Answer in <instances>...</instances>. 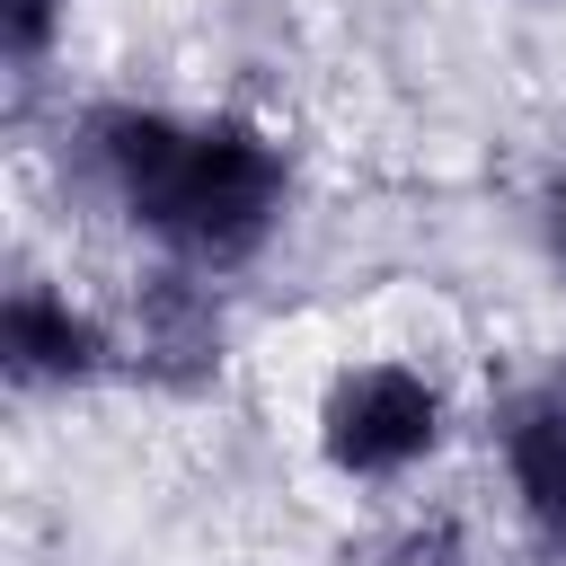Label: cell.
Here are the masks:
<instances>
[{
    "instance_id": "cell-1",
    "label": "cell",
    "mask_w": 566,
    "mask_h": 566,
    "mask_svg": "<svg viewBox=\"0 0 566 566\" xmlns=\"http://www.w3.org/2000/svg\"><path fill=\"white\" fill-rule=\"evenodd\" d=\"M88 159L115 186L124 221L150 230L195 274L248 265L274 239L283 195H292L283 142H265L248 115L177 124L159 106H106V115H88Z\"/></svg>"
},
{
    "instance_id": "cell-2",
    "label": "cell",
    "mask_w": 566,
    "mask_h": 566,
    "mask_svg": "<svg viewBox=\"0 0 566 566\" xmlns=\"http://www.w3.org/2000/svg\"><path fill=\"white\" fill-rule=\"evenodd\" d=\"M442 442V398L407 363H345L318 398V451L345 478H398Z\"/></svg>"
},
{
    "instance_id": "cell-3",
    "label": "cell",
    "mask_w": 566,
    "mask_h": 566,
    "mask_svg": "<svg viewBox=\"0 0 566 566\" xmlns=\"http://www.w3.org/2000/svg\"><path fill=\"white\" fill-rule=\"evenodd\" d=\"M106 354H115V336H106L71 292L18 283V292L0 301V371H9L18 389H80V380L106 371Z\"/></svg>"
},
{
    "instance_id": "cell-4",
    "label": "cell",
    "mask_w": 566,
    "mask_h": 566,
    "mask_svg": "<svg viewBox=\"0 0 566 566\" xmlns=\"http://www.w3.org/2000/svg\"><path fill=\"white\" fill-rule=\"evenodd\" d=\"M133 354L159 389H203L221 371V292L195 265H159L133 292Z\"/></svg>"
},
{
    "instance_id": "cell-5",
    "label": "cell",
    "mask_w": 566,
    "mask_h": 566,
    "mask_svg": "<svg viewBox=\"0 0 566 566\" xmlns=\"http://www.w3.org/2000/svg\"><path fill=\"white\" fill-rule=\"evenodd\" d=\"M504 478H513L522 522L548 548H566V371L531 380L504 407Z\"/></svg>"
},
{
    "instance_id": "cell-6",
    "label": "cell",
    "mask_w": 566,
    "mask_h": 566,
    "mask_svg": "<svg viewBox=\"0 0 566 566\" xmlns=\"http://www.w3.org/2000/svg\"><path fill=\"white\" fill-rule=\"evenodd\" d=\"M62 9H71V0H0V53H9L18 71H35V62L53 53V35H62Z\"/></svg>"
},
{
    "instance_id": "cell-7",
    "label": "cell",
    "mask_w": 566,
    "mask_h": 566,
    "mask_svg": "<svg viewBox=\"0 0 566 566\" xmlns=\"http://www.w3.org/2000/svg\"><path fill=\"white\" fill-rule=\"evenodd\" d=\"M380 566H469V548H460V531H442V522H424V531H407Z\"/></svg>"
},
{
    "instance_id": "cell-8",
    "label": "cell",
    "mask_w": 566,
    "mask_h": 566,
    "mask_svg": "<svg viewBox=\"0 0 566 566\" xmlns=\"http://www.w3.org/2000/svg\"><path fill=\"white\" fill-rule=\"evenodd\" d=\"M548 230H557V256H566V177L548 186Z\"/></svg>"
}]
</instances>
